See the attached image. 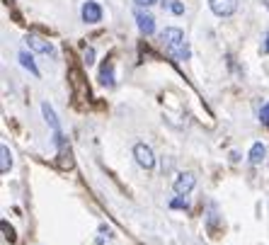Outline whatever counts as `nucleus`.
I'll use <instances>...</instances> for the list:
<instances>
[{
  "label": "nucleus",
  "mask_w": 269,
  "mask_h": 245,
  "mask_svg": "<svg viewBox=\"0 0 269 245\" xmlns=\"http://www.w3.org/2000/svg\"><path fill=\"white\" fill-rule=\"evenodd\" d=\"M160 42H163L165 51H168L172 58H177V61L189 58V46H187V42H184V32H182L179 27H168V29H163Z\"/></svg>",
  "instance_id": "nucleus-1"
},
{
  "label": "nucleus",
  "mask_w": 269,
  "mask_h": 245,
  "mask_svg": "<svg viewBox=\"0 0 269 245\" xmlns=\"http://www.w3.org/2000/svg\"><path fill=\"white\" fill-rule=\"evenodd\" d=\"M134 156H136V163H138L141 167H146V170H153V165H156V156H153L150 146L136 144L134 146Z\"/></svg>",
  "instance_id": "nucleus-2"
},
{
  "label": "nucleus",
  "mask_w": 269,
  "mask_h": 245,
  "mask_svg": "<svg viewBox=\"0 0 269 245\" xmlns=\"http://www.w3.org/2000/svg\"><path fill=\"white\" fill-rule=\"evenodd\" d=\"M209 8L218 17H230L238 10V0H209Z\"/></svg>",
  "instance_id": "nucleus-3"
},
{
  "label": "nucleus",
  "mask_w": 269,
  "mask_h": 245,
  "mask_svg": "<svg viewBox=\"0 0 269 245\" xmlns=\"http://www.w3.org/2000/svg\"><path fill=\"white\" fill-rule=\"evenodd\" d=\"M194 185H197V178L191 175V172H182L177 180H175V194L177 197H184V194H189L191 190H194Z\"/></svg>",
  "instance_id": "nucleus-4"
},
{
  "label": "nucleus",
  "mask_w": 269,
  "mask_h": 245,
  "mask_svg": "<svg viewBox=\"0 0 269 245\" xmlns=\"http://www.w3.org/2000/svg\"><path fill=\"white\" fill-rule=\"evenodd\" d=\"M27 46L32 51H39V54H46V56H56V49L51 46V42H46L42 37H27Z\"/></svg>",
  "instance_id": "nucleus-5"
},
{
  "label": "nucleus",
  "mask_w": 269,
  "mask_h": 245,
  "mask_svg": "<svg viewBox=\"0 0 269 245\" xmlns=\"http://www.w3.org/2000/svg\"><path fill=\"white\" fill-rule=\"evenodd\" d=\"M83 20L85 22H90V24H95V22H100L102 20V8L95 3V0H88L85 5H83Z\"/></svg>",
  "instance_id": "nucleus-6"
},
{
  "label": "nucleus",
  "mask_w": 269,
  "mask_h": 245,
  "mask_svg": "<svg viewBox=\"0 0 269 245\" xmlns=\"http://www.w3.org/2000/svg\"><path fill=\"white\" fill-rule=\"evenodd\" d=\"M136 24H138V29L143 34L156 32V17L148 15V12H143V10H136Z\"/></svg>",
  "instance_id": "nucleus-7"
},
{
  "label": "nucleus",
  "mask_w": 269,
  "mask_h": 245,
  "mask_svg": "<svg viewBox=\"0 0 269 245\" xmlns=\"http://www.w3.org/2000/svg\"><path fill=\"white\" fill-rule=\"evenodd\" d=\"M10 167H12V153H10V148L3 144V148H0V172H3V175H8V172H10Z\"/></svg>",
  "instance_id": "nucleus-8"
},
{
  "label": "nucleus",
  "mask_w": 269,
  "mask_h": 245,
  "mask_svg": "<svg viewBox=\"0 0 269 245\" xmlns=\"http://www.w3.org/2000/svg\"><path fill=\"white\" fill-rule=\"evenodd\" d=\"M264 158H267V148H264V144H255L252 148H250V163H252V165H259Z\"/></svg>",
  "instance_id": "nucleus-9"
},
{
  "label": "nucleus",
  "mask_w": 269,
  "mask_h": 245,
  "mask_svg": "<svg viewBox=\"0 0 269 245\" xmlns=\"http://www.w3.org/2000/svg\"><path fill=\"white\" fill-rule=\"evenodd\" d=\"M100 83H102V85H107V88H112V85H114L112 63H102V68H100Z\"/></svg>",
  "instance_id": "nucleus-10"
},
{
  "label": "nucleus",
  "mask_w": 269,
  "mask_h": 245,
  "mask_svg": "<svg viewBox=\"0 0 269 245\" xmlns=\"http://www.w3.org/2000/svg\"><path fill=\"white\" fill-rule=\"evenodd\" d=\"M42 112H44V119L51 124V129L58 134V119H56V114H54V110H51V104H49V102H44V104H42Z\"/></svg>",
  "instance_id": "nucleus-11"
},
{
  "label": "nucleus",
  "mask_w": 269,
  "mask_h": 245,
  "mask_svg": "<svg viewBox=\"0 0 269 245\" xmlns=\"http://www.w3.org/2000/svg\"><path fill=\"white\" fill-rule=\"evenodd\" d=\"M20 63H22L24 68H29V71H32V76H36V78H39V68L34 66V58H32V54H27V51H22V54H20Z\"/></svg>",
  "instance_id": "nucleus-12"
},
{
  "label": "nucleus",
  "mask_w": 269,
  "mask_h": 245,
  "mask_svg": "<svg viewBox=\"0 0 269 245\" xmlns=\"http://www.w3.org/2000/svg\"><path fill=\"white\" fill-rule=\"evenodd\" d=\"M170 206H172V209H189V201L184 199V197H177V199L170 201Z\"/></svg>",
  "instance_id": "nucleus-13"
},
{
  "label": "nucleus",
  "mask_w": 269,
  "mask_h": 245,
  "mask_svg": "<svg viewBox=\"0 0 269 245\" xmlns=\"http://www.w3.org/2000/svg\"><path fill=\"white\" fill-rule=\"evenodd\" d=\"M0 226H3V231H5V238H8L10 243H15V231H12L10 226H8V221H3Z\"/></svg>",
  "instance_id": "nucleus-14"
},
{
  "label": "nucleus",
  "mask_w": 269,
  "mask_h": 245,
  "mask_svg": "<svg viewBox=\"0 0 269 245\" xmlns=\"http://www.w3.org/2000/svg\"><path fill=\"white\" fill-rule=\"evenodd\" d=\"M259 119H262V124H264V126H269V102L262 107V112H259Z\"/></svg>",
  "instance_id": "nucleus-15"
},
{
  "label": "nucleus",
  "mask_w": 269,
  "mask_h": 245,
  "mask_svg": "<svg viewBox=\"0 0 269 245\" xmlns=\"http://www.w3.org/2000/svg\"><path fill=\"white\" fill-rule=\"evenodd\" d=\"M170 10L175 12V15H182V12H184V5H182V0H172V5H170Z\"/></svg>",
  "instance_id": "nucleus-16"
},
{
  "label": "nucleus",
  "mask_w": 269,
  "mask_h": 245,
  "mask_svg": "<svg viewBox=\"0 0 269 245\" xmlns=\"http://www.w3.org/2000/svg\"><path fill=\"white\" fill-rule=\"evenodd\" d=\"M85 63H88V66L95 63V49H85Z\"/></svg>",
  "instance_id": "nucleus-17"
},
{
  "label": "nucleus",
  "mask_w": 269,
  "mask_h": 245,
  "mask_svg": "<svg viewBox=\"0 0 269 245\" xmlns=\"http://www.w3.org/2000/svg\"><path fill=\"white\" fill-rule=\"evenodd\" d=\"M136 5H138V8H150V5H156L158 0H134Z\"/></svg>",
  "instance_id": "nucleus-18"
},
{
  "label": "nucleus",
  "mask_w": 269,
  "mask_h": 245,
  "mask_svg": "<svg viewBox=\"0 0 269 245\" xmlns=\"http://www.w3.org/2000/svg\"><path fill=\"white\" fill-rule=\"evenodd\" d=\"M262 54H269V32L264 34V44H262Z\"/></svg>",
  "instance_id": "nucleus-19"
}]
</instances>
